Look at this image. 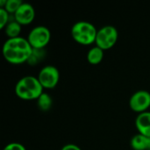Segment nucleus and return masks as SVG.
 <instances>
[{
    "label": "nucleus",
    "mask_w": 150,
    "mask_h": 150,
    "mask_svg": "<svg viewBox=\"0 0 150 150\" xmlns=\"http://www.w3.org/2000/svg\"><path fill=\"white\" fill-rule=\"evenodd\" d=\"M6 3H7V0H0V7L4 8L6 5Z\"/></svg>",
    "instance_id": "obj_19"
},
{
    "label": "nucleus",
    "mask_w": 150,
    "mask_h": 150,
    "mask_svg": "<svg viewBox=\"0 0 150 150\" xmlns=\"http://www.w3.org/2000/svg\"><path fill=\"white\" fill-rule=\"evenodd\" d=\"M51 40L50 30L44 25L33 27L28 33L27 40L34 49H44Z\"/></svg>",
    "instance_id": "obj_5"
},
{
    "label": "nucleus",
    "mask_w": 150,
    "mask_h": 150,
    "mask_svg": "<svg viewBox=\"0 0 150 150\" xmlns=\"http://www.w3.org/2000/svg\"><path fill=\"white\" fill-rule=\"evenodd\" d=\"M4 150H26L25 148L18 142H11L7 144Z\"/></svg>",
    "instance_id": "obj_17"
},
{
    "label": "nucleus",
    "mask_w": 150,
    "mask_h": 150,
    "mask_svg": "<svg viewBox=\"0 0 150 150\" xmlns=\"http://www.w3.org/2000/svg\"><path fill=\"white\" fill-rule=\"evenodd\" d=\"M135 126L139 134L150 137V112L138 114L135 120Z\"/></svg>",
    "instance_id": "obj_9"
},
{
    "label": "nucleus",
    "mask_w": 150,
    "mask_h": 150,
    "mask_svg": "<svg viewBox=\"0 0 150 150\" xmlns=\"http://www.w3.org/2000/svg\"><path fill=\"white\" fill-rule=\"evenodd\" d=\"M32 51L33 47L27 39L21 36L13 39H7L4 41L2 49L5 61L14 65L27 62Z\"/></svg>",
    "instance_id": "obj_1"
},
{
    "label": "nucleus",
    "mask_w": 150,
    "mask_h": 150,
    "mask_svg": "<svg viewBox=\"0 0 150 150\" xmlns=\"http://www.w3.org/2000/svg\"><path fill=\"white\" fill-rule=\"evenodd\" d=\"M119 33L113 25H105L98 30L95 44L101 49H111L117 43Z\"/></svg>",
    "instance_id": "obj_4"
},
{
    "label": "nucleus",
    "mask_w": 150,
    "mask_h": 150,
    "mask_svg": "<svg viewBox=\"0 0 150 150\" xmlns=\"http://www.w3.org/2000/svg\"><path fill=\"white\" fill-rule=\"evenodd\" d=\"M53 105V100L52 98L49 94L43 92L40 98L37 99V105L39 109L42 112H47L51 109Z\"/></svg>",
    "instance_id": "obj_13"
},
{
    "label": "nucleus",
    "mask_w": 150,
    "mask_h": 150,
    "mask_svg": "<svg viewBox=\"0 0 150 150\" xmlns=\"http://www.w3.org/2000/svg\"><path fill=\"white\" fill-rule=\"evenodd\" d=\"M21 29H22V25L19 23H18L15 20L14 16L11 15L10 22L7 24V25L4 27V33L6 34L8 39H13V38L20 37Z\"/></svg>",
    "instance_id": "obj_11"
},
{
    "label": "nucleus",
    "mask_w": 150,
    "mask_h": 150,
    "mask_svg": "<svg viewBox=\"0 0 150 150\" xmlns=\"http://www.w3.org/2000/svg\"><path fill=\"white\" fill-rule=\"evenodd\" d=\"M43 89H54L59 83L60 73L56 67L52 65H47L43 67L37 76Z\"/></svg>",
    "instance_id": "obj_6"
},
{
    "label": "nucleus",
    "mask_w": 150,
    "mask_h": 150,
    "mask_svg": "<svg viewBox=\"0 0 150 150\" xmlns=\"http://www.w3.org/2000/svg\"><path fill=\"white\" fill-rule=\"evenodd\" d=\"M46 56V51L45 49H34L33 48L32 54L30 55V58L27 61V63L31 66H35L39 64Z\"/></svg>",
    "instance_id": "obj_14"
},
{
    "label": "nucleus",
    "mask_w": 150,
    "mask_h": 150,
    "mask_svg": "<svg viewBox=\"0 0 150 150\" xmlns=\"http://www.w3.org/2000/svg\"><path fill=\"white\" fill-rule=\"evenodd\" d=\"M61 150H82L77 145L75 144H67L63 146Z\"/></svg>",
    "instance_id": "obj_18"
},
{
    "label": "nucleus",
    "mask_w": 150,
    "mask_h": 150,
    "mask_svg": "<svg viewBox=\"0 0 150 150\" xmlns=\"http://www.w3.org/2000/svg\"><path fill=\"white\" fill-rule=\"evenodd\" d=\"M104 59V50L95 46L91 47L87 53V61L91 65L99 64Z\"/></svg>",
    "instance_id": "obj_12"
},
{
    "label": "nucleus",
    "mask_w": 150,
    "mask_h": 150,
    "mask_svg": "<svg viewBox=\"0 0 150 150\" xmlns=\"http://www.w3.org/2000/svg\"><path fill=\"white\" fill-rule=\"evenodd\" d=\"M22 4L23 2L21 0H7L6 5L4 9L11 15H14Z\"/></svg>",
    "instance_id": "obj_15"
},
{
    "label": "nucleus",
    "mask_w": 150,
    "mask_h": 150,
    "mask_svg": "<svg viewBox=\"0 0 150 150\" xmlns=\"http://www.w3.org/2000/svg\"><path fill=\"white\" fill-rule=\"evenodd\" d=\"M130 145L134 150H150V137L138 134L132 138Z\"/></svg>",
    "instance_id": "obj_10"
},
{
    "label": "nucleus",
    "mask_w": 150,
    "mask_h": 150,
    "mask_svg": "<svg viewBox=\"0 0 150 150\" xmlns=\"http://www.w3.org/2000/svg\"><path fill=\"white\" fill-rule=\"evenodd\" d=\"M15 20L21 25H27L33 23L35 18V10L28 3H23L16 13L13 15Z\"/></svg>",
    "instance_id": "obj_8"
},
{
    "label": "nucleus",
    "mask_w": 150,
    "mask_h": 150,
    "mask_svg": "<svg viewBox=\"0 0 150 150\" xmlns=\"http://www.w3.org/2000/svg\"><path fill=\"white\" fill-rule=\"evenodd\" d=\"M15 93L17 97L22 100H37L43 93V87L37 77L33 76H25L20 78L16 83Z\"/></svg>",
    "instance_id": "obj_2"
},
{
    "label": "nucleus",
    "mask_w": 150,
    "mask_h": 150,
    "mask_svg": "<svg viewBox=\"0 0 150 150\" xmlns=\"http://www.w3.org/2000/svg\"><path fill=\"white\" fill-rule=\"evenodd\" d=\"M98 30L94 25L88 21H78L71 28L73 40L83 46H90L96 41Z\"/></svg>",
    "instance_id": "obj_3"
},
{
    "label": "nucleus",
    "mask_w": 150,
    "mask_h": 150,
    "mask_svg": "<svg viewBox=\"0 0 150 150\" xmlns=\"http://www.w3.org/2000/svg\"><path fill=\"white\" fill-rule=\"evenodd\" d=\"M129 106L132 111L139 114L148 112V109L150 107V93L144 90L134 92L130 98Z\"/></svg>",
    "instance_id": "obj_7"
},
{
    "label": "nucleus",
    "mask_w": 150,
    "mask_h": 150,
    "mask_svg": "<svg viewBox=\"0 0 150 150\" xmlns=\"http://www.w3.org/2000/svg\"><path fill=\"white\" fill-rule=\"evenodd\" d=\"M11 14L8 13L4 8H0V29H4L11 20Z\"/></svg>",
    "instance_id": "obj_16"
}]
</instances>
